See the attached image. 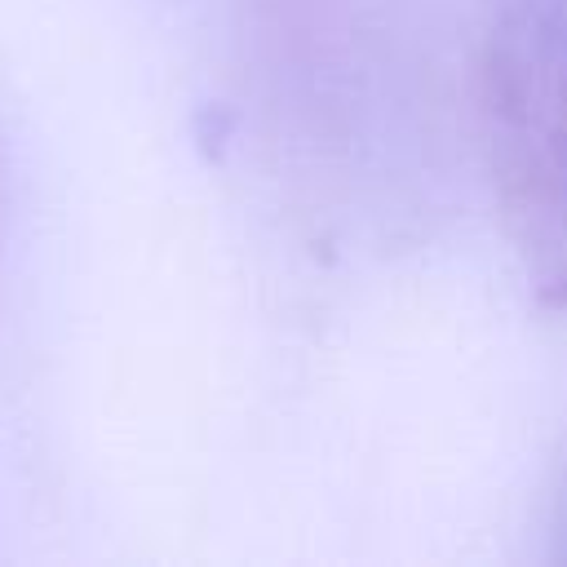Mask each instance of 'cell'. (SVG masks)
<instances>
[{
  "mask_svg": "<svg viewBox=\"0 0 567 567\" xmlns=\"http://www.w3.org/2000/svg\"><path fill=\"white\" fill-rule=\"evenodd\" d=\"M478 120L523 275L567 306V0H478Z\"/></svg>",
  "mask_w": 567,
  "mask_h": 567,
  "instance_id": "6da1fadb",
  "label": "cell"
}]
</instances>
